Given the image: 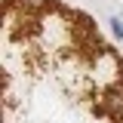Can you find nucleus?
<instances>
[{
  "instance_id": "f257e3e1",
  "label": "nucleus",
  "mask_w": 123,
  "mask_h": 123,
  "mask_svg": "<svg viewBox=\"0 0 123 123\" xmlns=\"http://www.w3.org/2000/svg\"><path fill=\"white\" fill-rule=\"evenodd\" d=\"M22 3H25L28 12H40L43 6H49V0H22Z\"/></svg>"
},
{
  "instance_id": "f03ea898",
  "label": "nucleus",
  "mask_w": 123,
  "mask_h": 123,
  "mask_svg": "<svg viewBox=\"0 0 123 123\" xmlns=\"http://www.w3.org/2000/svg\"><path fill=\"white\" fill-rule=\"evenodd\" d=\"M111 31H114L117 37H123V22L120 18H111Z\"/></svg>"
}]
</instances>
